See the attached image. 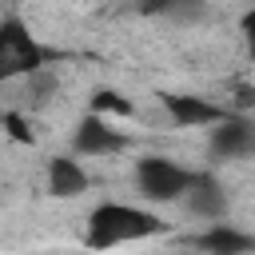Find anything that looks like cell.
<instances>
[{"label":"cell","mask_w":255,"mask_h":255,"mask_svg":"<svg viewBox=\"0 0 255 255\" xmlns=\"http://www.w3.org/2000/svg\"><path fill=\"white\" fill-rule=\"evenodd\" d=\"M44 64H48V48L28 32L24 20L4 16L0 20V84L24 80V76H32Z\"/></svg>","instance_id":"2"},{"label":"cell","mask_w":255,"mask_h":255,"mask_svg":"<svg viewBox=\"0 0 255 255\" xmlns=\"http://www.w3.org/2000/svg\"><path fill=\"white\" fill-rule=\"evenodd\" d=\"M139 12L143 16H163V20L191 24V20L207 16V0H139Z\"/></svg>","instance_id":"10"},{"label":"cell","mask_w":255,"mask_h":255,"mask_svg":"<svg viewBox=\"0 0 255 255\" xmlns=\"http://www.w3.org/2000/svg\"><path fill=\"white\" fill-rule=\"evenodd\" d=\"M4 131H8L16 143H32V139H36V131H32V124H28L24 112H4Z\"/></svg>","instance_id":"13"},{"label":"cell","mask_w":255,"mask_h":255,"mask_svg":"<svg viewBox=\"0 0 255 255\" xmlns=\"http://www.w3.org/2000/svg\"><path fill=\"white\" fill-rule=\"evenodd\" d=\"M131 179L147 203H179L191 183V167H183L167 155H139L131 167Z\"/></svg>","instance_id":"3"},{"label":"cell","mask_w":255,"mask_h":255,"mask_svg":"<svg viewBox=\"0 0 255 255\" xmlns=\"http://www.w3.org/2000/svg\"><path fill=\"white\" fill-rule=\"evenodd\" d=\"M211 151L219 159H243L255 151V124L239 112H227L219 124H211Z\"/></svg>","instance_id":"7"},{"label":"cell","mask_w":255,"mask_h":255,"mask_svg":"<svg viewBox=\"0 0 255 255\" xmlns=\"http://www.w3.org/2000/svg\"><path fill=\"white\" fill-rule=\"evenodd\" d=\"M239 32H243V44H247V56L255 60V8H247V12H243V20H239Z\"/></svg>","instance_id":"14"},{"label":"cell","mask_w":255,"mask_h":255,"mask_svg":"<svg viewBox=\"0 0 255 255\" xmlns=\"http://www.w3.org/2000/svg\"><path fill=\"white\" fill-rule=\"evenodd\" d=\"M128 147V131H120V128H112V120H104V116H84L80 124H76V131H72V151L76 155H88V159H104V155H116V151H124Z\"/></svg>","instance_id":"4"},{"label":"cell","mask_w":255,"mask_h":255,"mask_svg":"<svg viewBox=\"0 0 255 255\" xmlns=\"http://www.w3.org/2000/svg\"><path fill=\"white\" fill-rule=\"evenodd\" d=\"M183 207H187L195 219L215 223V219L227 215L231 199H227V187H223L211 171H191V183H187V191H183Z\"/></svg>","instance_id":"6"},{"label":"cell","mask_w":255,"mask_h":255,"mask_svg":"<svg viewBox=\"0 0 255 255\" xmlns=\"http://www.w3.org/2000/svg\"><path fill=\"white\" fill-rule=\"evenodd\" d=\"M56 88H60V80H56V72L44 64V68H36L32 76H24V96L32 100V104H44V100H52L56 96Z\"/></svg>","instance_id":"12"},{"label":"cell","mask_w":255,"mask_h":255,"mask_svg":"<svg viewBox=\"0 0 255 255\" xmlns=\"http://www.w3.org/2000/svg\"><path fill=\"white\" fill-rule=\"evenodd\" d=\"M191 247L203 255H255V235H247L231 223H211L207 231H199L191 239Z\"/></svg>","instance_id":"8"},{"label":"cell","mask_w":255,"mask_h":255,"mask_svg":"<svg viewBox=\"0 0 255 255\" xmlns=\"http://www.w3.org/2000/svg\"><path fill=\"white\" fill-rule=\"evenodd\" d=\"M159 104H163V112H167V120L175 128H211L231 112L227 104H215V100L191 96V92H163Z\"/></svg>","instance_id":"5"},{"label":"cell","mask_w":255,"mask_h":255,"mask_svg":"<svg viewBox=\"0 0 255 255\" xmlns=\"http://www.w3.org/2000/svg\"><path fill=\"white\" fill-rule=\"evenodd\" d=\"M44 179H48V191L60 195V199H80L88 191V183H92L88 171H84V163L76 155H52Z\"/></svg>","instance_id":"9"},{"label":"cell","mask_w":255,"mask_h":255,"mask_svg":"<svg viewBox=\"0 0 255 255\" xmlns=\"http://www.w3.org/2000/svg\"><path fill=\"white\" fill-rule=\"evenodd\" d=\"M167 223L151 211V207H139V203H124V199H104L88 211L84 219V247L92 251H112V247H124V243H143V239H155L163 235Z\"/></svg>","instance_id":"1"},{"label":"cell","mask_w":255,"mask_h":255,"mask_svg":"<svg viewBox=\"0 0 255 255\" xmlns=\"http://www.w3.org/2000/svg\"><path fill=\"white\" fill-rule=\"evenodd\" d=\"M88 112L92 116H104V120H131L135 116V104L124 96V92H116V88H96L92 92V100H88Z\"/></svg>","instance_id":"11"}]
</instances>
